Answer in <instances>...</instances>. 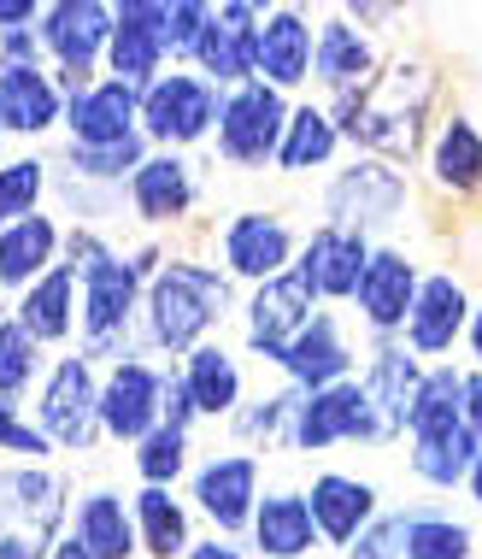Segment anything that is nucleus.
Listing matches in <instances>:
<instances>
[{
	"mask_svg": "<svg viewBox=\"0 0 482 559\" xmlns=\"http://www.w3.org/2000/svg\"><path fill=\"white\" fill-rule=\"evenodd\" d=\"M135 124H142V95L124 83H112V78H95L83 95H71L65 118H59V130H65L71 147H118V142H130V135H142Z\"/></svg>",
	"mask_w": 482,
	"mask_h": 559,
	"instance_id": "26",
	"label": "nucleus"
},
{
	"mask_svg": "<svg viewBox=\"0 0 482 559\" xmlns=\"http://www.w3.org/2000/svg\"><path fill=\"white\" fill-rule=\"evenodd\" d=\"M465 425V366L442 359V366H424L412 389V406H406V442L418 436H442Z\"/></svg>",
	"mask_w": 482,
	"mask_h": 559,
	"instance_id": "37",
	"label": "nucleus"
},
{
	"mask_svg": "<svg viewBox=\"0 0 482 559\" xmlns=\"http://www.w3.org/2000/svg\"><path fill=\"white\" fill-rule=\"evenodd\" d=\"M107 36H112V7L107 0H53L36 19V41L48 59L53 78H100V59H107Z\"/></svg>",
	"mask_w": 482,
	"mask_h": 559,
	"instance_id": "13",
	"label": "nucleus"
},
{
	"mask_svg": "<svg viewBox=\"0 0 482 559\" xmlns=\"http://www.w3.org/2000/svg\"><path fill=\"white\" fill-rule=\"evenodd\" d=\"M7 312L19 319V330L36 347H65L71 336H77V277H71L65 265H53L48 277L29 283Z\"/></svg>",
	"mask_w": 482,
	"mask_h": 559,
	"instance_id": "33",
	"label": "nucleus"
},
{
	"mask_svg": "<svg viewBox=\"0 0 482 559\" xmlns=\"http://www.w3.org/2000/svg\"><path fill=\"white\" fill-rule=\"evenodd\" d=\"M383 41L353 29L341 12H324L318 36H312V88L318 95H341V88H365L383 71Z\"/></svg>",
	"mask_w": 482,
	"mask_h": 559,
	"instance_id": "25",
	"label": "nucleus"
},
{
	"mask_svg": "<svg viewBox=\"0 0 482 559\" xmlns=\"http://www.w3.org/2000/svg\"><path fill=\"white\" fill-rule=\"evenodd\" d=\"M260 19H265V7H253V0H224V7H213V24H206V36H201V48H194L189 71H201L218 95L253 83V59H260Z\"/></svg>",
	"mask_w": 482,
	"mask_h": 559,
	"instance_id": "20",
	"label": "nucleus"
},
{
	"mask_svg": "<svg viewBox=\"0 0 482 559\" xmlns=\"http://www.w3.org/2000/svg\"><path fill=\"white\" fill-rule=\"evenodd\" d=\"M424 377V359H412L400 342H371L365 366H359V389H365L376 425H383V442L395 448L406 442V406H412V389Z\"/></svg>",
	"mask_w": 482,
	"mask_h": 559,
	"instance_id": "27",
	"label": "nucleus"
},
{
	"mask_svg": "<svg viewBox=\"0 0 482 559\" xmlns=\"http://www.w3.org/2000/svg\"><path fill=\"white\" fill-rule=\"evenodd\" d=\"M341 130L329 124L324 100L300 95L289 107V124H282V142H277V159H270V171L277 177H312V171H329V165H341Z\"/></svg>",
	"mask_w": 482,
	"mask_h": 559,
	"instance_id": "31",
	"label": "nucleus"
},
{
	"mask_svg": "<svg viewBox=\"0 0 482 559\" xmlns=\"http://www.w3.org/2000/svg\"><path fill=\"white\" fill-rule=\"evenodd\" d=\"M59 118H65V100H59L48 66H7L0 59V135L36 142V135L59 130Z\"/></svg>",
	"mask_w": 482,
	"mask_h": 559,
	"instance_id": "30",
	"label": "nucleus"
},
{
	"mask_svg": "<svg viewBox=\"0 0 482 559\" xmlns=\"http://www.w3.org/2000/svg\"><path fill=\"white\" fill-rule=\"evenodd\" d=\"M88 559H142L135 548V519H130V495H118L112 483H95V489L77 495V512H71V531Z\"/></svg>",
	"mask_w": 482,
	"mask_h": 559,
	"instance_id": "32",
	"label": "nucleus"
},
{
	"mask_svg": "<svg viewBox=\"0 0 482 559\" xmlns=\"http://www.w3.org/2000/svg\"><path fill=\"white\" fill-rule=\"evenodd\" d=\"M412 512H418V501L383 507V512L365 524V531H359L348 548H341V559H406V524H412Z\"/></svg>",
	"mask_w": 482,
	"mask_h": 559,
	"instance_id": "44",
	"label": "nucleus"
},
{
	"mask_svg": "<svg viewBox=\"0 0 482 559\" xmlns=\"http://www.w3.org/2000/svg\"><path fill=\"white\" fill-rule=\"evenodd\" d=\"M218 107H224V95L201 78V71L165 66L159 78L142 88V124L135 130H142V142L159 147V154H189V147L213 142Z\"/></svg>",
	"mask_w": 482,
	"mask_h": 559,
	"instance_id": "6",
	"label": "nucleus"
},
{
	"mask_svg": "<svg viewBox=\"0 0 482 559\" xmlns=\"http://www.w3.org/2000/svg\"><path fill=\"white\" fill-rule=\"evenodd\" d=\"M100 442L135 448L147 430H159V366L147 354H130L100 371Z\"/></svg>",
	"mask_w": 482,
	"mask_h": 559,
	"instance_id": "19",
	"label": "nucleus"
},
{
	"mask_svg": "<svg viewBox=\"0 0 482 559\" xmlns=\"http://www.w3.org/2000/svg\"><path fill=\"white\" fill-rule=\"evenodd\" d=\"M183 559H253L241 542H224V536H194V548Z\"/></svg>",
	"mask_w": 482,
	"mask_h": 559,
	"instance_id": "52",
	"label": "nucleus"
},
{
	"mask_svg": "<svg viewBox=\"0 0 482 559\" xmlns=\"http://www.w3.org/2000/svg\"><path fill=\"white\" fill-rule=\"evenodd\" d=\"M465 430L482 442V366H465Z\"/></svg>",
	"mask_w": 482,
	"mask_h": 559,
	"instance_id": "50",
	"label": "nucleus"
},
{
	"mask_svg": "<svg viewBox=\"0 0 482 559\" xmlns=\"http://www.w3.org/2000/svg\"><path fill=\"white\" fill-rule=\"evenodd\" d=\"M159 425H165V430H183V436L201 430V418H194V401H189V389H183V377H177V366H159Z\"/></svg>",
	"mask_w": 482,
	"mask_h": 559,
	"instance_id": "47",
	"label": "nucleus"
},
{
	"mask_svg": "<svg viewBox=\"0 0 482 559\" xmlns=\"http://www.w3.org/2000/svg\"><path fill=\"white\" fill-rule=\"evenodd\" d=\"M253 559H312L324 548L318 531H312V512H306V495L300 489H265L260 507L248 519V542H241Z\"/></svg>",
	"mask_w": 482,
	"mask_h": 559,
	"instance_id": "28",
	"label": "nucleus"
},
{
	"mask_svg": "<svg viewBox=\"0 0 482 559\" xmlns=\"http://www.w3.org/2000/svg\"><path fill=\"white\" fill-rule=\"evenodd\" d=\"M100 371L88 366V359L71 347V354H59L48 371H41L36 383V425L41 436H48L53 453H95L100 448Z\"/></svg>",
	"mask_w": 482,
	"mask_h": 559,
	"instance_id": "7",
	"label": "nucleus"
},
{
	"mask_svg": "<svg viewBox=\"0 0 482 559\" xmlns=\"http://www.w3.org/2000/svg\"><path fill=\"white\" fill-rule=\"evenodd\" d=\"M312 36H318V19L306 7H265L253 78L265 88H277V95L300 100L312 88Z\"/></svg>",
	"mask_w": 482,
	"mask_h": 559,
	"instance_id": "22",
	"label": "nucleus"
},
{
	"mask_svg": "<svg viewBox=\"0 0 482 559\" xmlns=\"http://www.w3.org/2000/svg\"><path fill=\"white\" fill-rule=\"evenodd\" d=\"M418 201L412 171L371 154H348L341 165H329V177L318 183V224H336V230H353L365 241H388L406 224Z\"/></svg>",
	"mask_w": 482,
	"mask_h": 559,
	"instance_id": "3",
	"label": "nucleus"
},
{
	"mask_svg": "<svg viewBox=\"0 0 482 559\" xmlns=\"http://www.w3.org/2000/svg\"><path fill=\"white\" fill-rule=\"evenodd\" d=\"M142 159H147L142 135H130V142H118V147H71L65 142V154H59V165H71L65 177H77V183H100V189H124L130 171Z\"/></svg>",
	"mask_w": 482,
	"mask_h": 559,
	"instance_id": "41",
	"label": "nucleus"
},
{
	"mask_svg": "<svg viewBox=\"0 0 482 559\" xmlns=\"http://www.w3.org/2000/svg\"><path fill=\"white\" fill-rule=\"evenodd\" d=\"M482 442L471 430H442V436H418V442H406V472L424 483L430 495H459L465 477H471Z\"/></svg>",
	"mask_w": 482,
	"mask_h": 559,
	"instance_id": "36",
	"label": "nucleus"
},
{
	"mask_svg": "<svg viewBox=\"0 0 482 559\" xmlns=\"http://www.w3.org/2000/svg\"><path fill=\"white\" fill-rule=\"evenodd\" d=\"M294 406H300V389L277 383V389H260V395H248L236 406V418L224 430H230V448H248V453H265L289 442V425H294Z\"/></svg>",
	"mask_w": 482,
	"mask_h": 559,
	"instance_id": "38",
	"label": "nucleus"
},
{
	"mask_svg": "<svg viewBox=\"0 0 482 559\" xmlns=\"http://www.w3.org/2000/svg\"><path fill=\"white\" fill-rule=\"evenodd\" d=\"M329 448H388L365 389H359V377L329 383V389H318V395H300V406H294V425H289L282 453L312 460V453H329Z\"/></svg>",
	"mask_w": 482,
	"mask_h": 559,
	"instance_id": "11",
	"label": "nucleus"
},
{
	"mask_svg": "<svg viewBox=\"0 0 482 559\" xmlns=\"http://www.w3.org/2000/svg\"><path fill=\"white\" fill-rule=\"evenodd\" d=\"M48 559H88V548H83V542H77V536H59Z\"/></svg>",
	"mask_w": 482,
	"mask_h": 559,
	"instance_id": "55",
	"label": "nucleus"
},
{
	"mask_svg": "<svg viewBox=\"0 0 482 559\" xmlns=\"http://www.w3.org/2000/svg\"><path fill=\"white\" fill-rule=\"evenodd\" d=\"M0 59H7V66H48L36 29H12V36H0Z\"/></svg>",
	"mask_w": 482,
	"mask_h": 559,
	"instance_id": "49",
	"label": "nucleus"
},
{
	"mask_svg": "<svg viewBox=\"0 0 482 559\" xmlns=\"http://www.w3.org/2000/svg\"><path fill=\"white\" fill-rule=\"evenodd\" d=\"M130 519H135V548H142V559H183L194 548V512L177 489H135Z\"/></svg>",
	"mask_w": 482,
	"mask_h": 559,
	"instance_id": "35",
	"label": "nucleus"
},
{
	"mask_svg": "<svg viewBox=\"0 0 482 559\" xmlns=\"http://www.w3.org/2000/svg\"><path fill=\"white\" fill-rule=\"evenodd\" d=\"M341 19H348L353 29H365V36L383 41V29H388V24H400V19H406V7H395V0H353V7H341Z\"/></svg>",
	"mask_w": 482,
	"mask_h": 559,
	"instance_id": "48",
	"label": "nucleus"
},
{
	"mask_svg": "<svg viewBox=\"0 0 482 559\" xmlns=\"http://www.w3.org/2000/svg\"><path fill=\"white\" fill-rule=\"evenodd\" d=\"M406 559H477V524L447 501H418L406 524Z\"/></svg>",
	"mask_w": 482,
	"mask_h": 559,
	"instance_id": "39",
	"label": "nucleus"
},
{
	"mask_svg": "<svg viewBox=\"0 0 482 559\" xmlns=\"http://www.w3.org/2000/svg\"><path fill=\"white\" fill-rule=\"evenodd\" d=\"M41 371H48V366H41V347L24 336L12 312H0V401L19 406L29 389L41 383Z\"/></svg>",
	"mask_w": 482,
	"mask_h": 559,
	"instance_id": "43",
	"label": "nucleus"
},
{
	"mask_svg": "<svg viewBox=\"0 0 482 559\" xmlns=\"http://www.w3.org/2000/svg\"><path fill=\"white\" fill-rule=\"evenodd\" d=\"M277 377L289 389H300V395H318V389H329V383H348V377H359V347L348 336V312H336V307L312 312L306 330L282 347Z\"/></svg>",
	"mask_w": 482,
	"mask_h": 559,
	"instance_id": "15",
	"label": "nucleus"
},
{
	"mask_svg": "<svg viewBox=\"0 0 482 559\" xmlns=\"http://www.w3.org/2000/svg\"><path fill=\"white\" fill-rule=\"evenodd\" d=\"M424 183L447 201H482V124L465 107H447L430 124Z\"/></svg>",
	"mask_w": 482,
	"mask_h": 559,
	"instance_id": "23",
	"label": "nucleus"
},
{
	"mask_svg": "<svg viewBox=\"0 0 482 559\" xmlns=\"http://www.w3.org/2000/svg\"><path fill=\"white\" fill-rule=\"evenodd\" d=\"M48 171H53V159H41V154L0 159V230L29 218V213H41V194H48V183H53Z\"/></svg>",
	"mask_w": 482,
	"mask_h": 559,
	"instance_id": "42",
	"label": "nucleus"
},
{
	"mask_svg": "<svg viewBox=\"0 0 482 559\" xmlns=\"http://www.w3.org/2000/svg\"><path fill=\"white\" fill-rule=\"evenodd\" d=\"M71 524V472L0 465V559H48Z\"/></svg>",
	"mask_w": 482,
	"mask_h": 559,
	"instance_id": "4",
	"label": "nucleus"
},
{
	"mask_svg": "<svg viewBox=\"0 0 482 559\" xmlns=\"http://www.w3.org/2000/svg\"><path fill=\"white\" fill-rule=\"evenodd\" d=\"M371 248L376 241L365 236H353V230H336V224H312L306 236H300V253H294V277H300V289H306L318 307H348L353 289H359V277H365V260H371Z\"/></svg>",
	"mask_w": 482,
	"mask_h": 559,
	"instance_id": "17",
	"label": "nucleus"
},
{
	"mask_svg": "<svg viewBox=\"0 0 482 559\" xmlns=\"http://www.w3.org/2000/svg\"><path fill=\"white\" fill-rule=\"evenodd\" d=\"M130 465H135V483L142 489H177L189 472H194V436L183 430H147L142 442L130 448Z\"/></svg>",
	"mask_w": 482,
	"mask_h": 559,
	"instance_id": "40",
	"label": "nucleus"
},
{
	"mask_svg": "<svg viewBox=\"0 0 482 559\" xmlns=\"http://www.w3.org/2000/svg\"><path fill=\"white\" fill-rule=\"evenodd\" d=\"M312 312H318V300L300 289L294 271H282V277H270V283H260V289L241 295V307H236V319H241V347L277 371L282 347H289L300 330H306Z\"/></svg>",
	"mask_w": 482,
	"mask_h": 559,
	"instance_id": "18",
	"label": "nucleus"
},
{
	"mask_svg": "<svg viewBox=\"0 0 482 559\" xmlns=\"http://www.w3.org/2000/svg\"><path fill=\"white\" fill-rule=\"evenodd\" d=\"M206 24H213V7L206 0H165V59L171 66H189L194 48H201Z\"/></svg>",
	"mask_w": 482,
	"mask_h": 559,
	"instance_id": "45",
	"label": "nucleus"
},
{
	"mask_svg": "<svg viewBox=\"0 0 482 559\" xmlns=\"http://www.w3.org/2000/svg\"><path fill=\"white\" fill-rule=\"evenodd\" d=\"M435 100H442V71L424 53H395V59H383V71L365 88L324 95V112L341 130L348 154H371V159H388L400 171H412L424 159Z\"/></svg>",
	"mask_w": 482,
	"mask_h": 559,
	"instance_id": "1",
	"label": "nucleus"
},
{
	"mask_svg": "<svg viewBox=\"0 0 482 559\" xmlns=\"http://www.w3.org/2000/svg\"><path fill=\"white\" fill-rule=\"evenodd\" d=\"M459 347L471 354V366H482V295H477L471 319H465V336H459Z\"/></svg>",
	"mask_w": 482,
	"mask_h": 559,
	"instance_id": "53",
	"label": "nucleus"
},
{
	"mask_svg": "<svg viewBox=\"0 0 482 559\" xmlns=\"http://www.w3.org/2000/svg\"><path fill=\"white\" fill-rule=\"evenodd\" d=\"M201 165L189 154H159V147H147V159L130 171L124 183V206L135 213V224H147V230H177L194 206H201Z\"/></svg>",
	"mask_w": 482,
	"mask_h": 559,
	"instance_id": "16",
	"label": "nucleus"
},
{
	"mask_svg": "<svg viewBox=\"0 0 482 559\" xmlns=\"http://www.w3.org/2000/svg\"><path fill=\"white\" fill-rule=\"evenodd\" d=\"M260 495H265V460L248 448H218L206 460H194V472H189V512H201L206 531L224 542L248 536Z\"/></svg>",
	"mask_w": 482,
	"mask_h": 559,
	"instance_id": "8",
	"label": "nucleus"
},
{
	"mask_svg": "<svg viewBox=\"0 0 482 559\" xmlns=\"http://www.w3.org/2000/svg\"><path fill=\"white\" fill-rule=\"evenodd\" d=\"M471 307H477V295H471V283H465V271L430 265L424 277H418L412 312H406V324H400V347L412 359H424V366H442L459 347Z\"/></svg>",
	"mask_w": 482,
	"mask_h": 559,
	"instance_id": "12",
	"label": "nucleus"
},
{
	"mask_svg": "<svg viewBox=\"0 0 482 559\" xmlns=\"http://www.w3.org/2000/svg\"><path fill=\"white\" fill-rule=\"evenodd\" d=\"M177 377H183V389H189L194 418H201V425H230L236 406L248 401V371H241V359L218 336L177 359Z\"/></svg>",
	"mask_w": 482,
	"mask_h": 559,
	"instance_id": "29",
	"label": "nucleus"
},
{
	"mask_svg": "<svg viewBox=\"0 0 482 559\" xmlns=\"http://www.w3.org/2000/svg\"><path fill=\"white\" fill-rule=\"evenodd\" d=\"M241 289L213 260H194V253H165L159 277L142 289V312H135V342L147 359L177 366L183 354H194L201 342H213L224 324L236 319Z\"/></svg>",
	"mask_w": 482,
	"mask_h": 559,
	"instance_id": "2",
	"label": "nucleus"
},
{
	"mask_svg": "<svg viewBox=\"0 0 482 559\" xmlns=\"http://www.w3.org/2000/svg\"><path fill=\"white\" fill-rule=\"evenodd\" d=\"M306 512H312V531H318V542L324 548H348V542L365 531V524L383 512V489H376L371 477H359V472H312V483L306 489Z\"/></svg>",
	"mask_w": 482,
	"mask_h": 559,
	"instance_id": "24",
	"label": "nucleus"
},
{
	"mask_svg": "<svg viewBox=\"0 0 482 559\" xmlns=\"http://www.w3.org/2000/svg\"><path fill=\"white\" fill-rule=\"evenodd\" d=\"M165 66H171L165 59V0H124V7H112V36H107L100 78L142 95Z\"/></svg>",
	"mask_w": 482,
	"mask_h": 559,
	"instance_id": "21",
	"label": "nucleus"
},
{
	"mask_svg": "<svg viewBox=\"0 0 482 559\" xmlns=\"http://www.w3.org/2000/svg\"><path fill=\"white\" fill-rule=\"evenodd\" d=\"M289 95L265 88L260 78L241 83L224 95L218 107V130H213V154L230 165V171H270L277 159V142H282V124H289Z\"/></svg>",
	"mask_w": 482,
	"mask_h": 559,
	"instance_id": "10",
	"label": "nucleus"
},
{
	"mask_svg": "<svg viewBox=\"0 0 482 559\" xmlns=\"http://www.w3.org/2000/svg\"><path fill=\"white\" fill-rule=\"evenodd\" d=\"M0 159H7V154H0Z\"/></svg>",
	"mask_w": 482,
	"mask_h": 559,
	"instance_id": "56",
	"label": "nucleus"
},
{
	"mask_svg": "<svg viewBox=\"0 0 482 559\" xmlns=\"http://www.w3.org/2000/svg\"><path fill=\"white\" fill-rule=\"evenodd\" d=\"M418 277H424V265H418V253L406 248V241H376L371 248L365 277H359V289L348 300L353 319L365 324V342H400V324H406V312H412Z\"/></svg>",
	"mask_w": 482,
	"mask_h": 559,
	"instance_id": "14",
	"label": "nucleus"
},
{
	"mask_svg": "<svg viewBox=\"0 0 482 559\" xmlns=\"http://www.w3.org/2000/svg\"><path fill=\"white\" fill-rule=\"evenodd\" d=\"M135 312H142V277L124 265V248H118L112 260L88 265L77 277V354L88 366H118V359L142 354Z\"/></svg>",
	"mask_w": 482,
	"mask_h": 559,
	"instance_id": "5",
	"label": "nucleus"
},
{
	"mask_svg": "<svg viewBox=\"0 0 482 559\" xmlns=\"http://www.w3.org/2000/svg\"><path fill=\"white\" fill-rule=\"evenodd\" d=\"M300 253V230L277 206H236L230 218L218 224V271L236 283V289H260V283L282 277Z\"/></svg>",
	"mask_w": 482,
	"mask_h": 559,
	"instance_id": "9",
	"label": "nucleus"
},
{
	"mask_svg": "<svg viewBox=\"0 0 482 559\" xmlns=\"http://www.w3.org/2000/svg\"><path fill=\"white\" fill-rule=\"evenodd\" d=\"M0 453H19V465H48L53 460L48 436H41L19 406H7V401H0Z\"/></svg>",
	"mask_w": 482,
	"mask_h": 559,
	"instance_id": "46",
	"label": "nucleus"
},
{
	"mask_svg": "<svg viewBox=\"0 0 482 559\" xmlns=\"http://www.w3.org/2000/svg\"><path fill=\"white\" fill-rule=\"evenodd\" d=\"M59 248H65V224L53 213H29L19 224H7L0 230V289L24 295L29 283L59 265Z\"/></svg>",
	"mask_w": 482,
	"mask_h": 559,
	"instance_id": "34",
	"label": "nucleus"
},
{
	"mask_svg": "<svg viewBox=\"0 0 482 559\" xmlns=\"http://www.w3.org/2000/svg\"><path fill=\"white\" fill-rule=\"evenodd\" d=\"M465 501H471L482 512V453H477V465H471V477H465Z\"/></svg>",
	"mask_w": 482,
	"mask_h": 559,
	"instance_id": "54",
	"label": "nucleus"
},
{
	"mask_svg": "<svg viewBox=\"0 0 482 559\" xmlns=\"http://www.w3.org/2000/svg\"><path fill=\"white\" fill-rule=\"evenodd\" d=\"M41 7L36 0H0V36H12V29H36Z\"/></svg>",
	"mask_w": 482,
	"mask_h": 559,
	"instance_id": "51",
	"label": "nucleus"
}]
</instances>
